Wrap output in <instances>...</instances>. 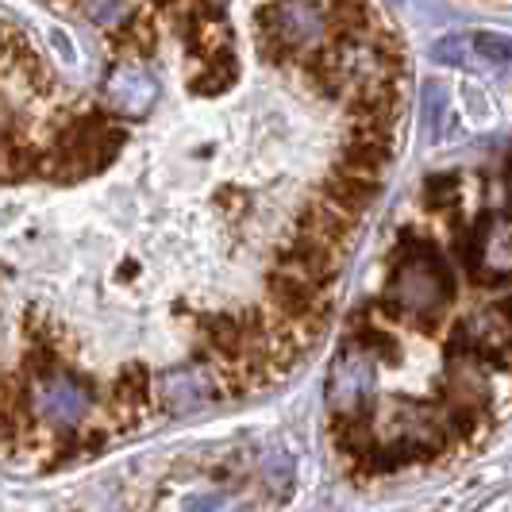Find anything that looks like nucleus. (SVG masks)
Returning a JSON list of instances; mask_svg holds the SVG:
<instances>
[{"label": "nucleus", "mask_w": 512, "mask_h": 512, "mask_svg": "<svg viewBox=\"0 0 512 512\" xmlns=\"http://www.w3.org/2000/svg\"><path fill=\"white\" fill-rule=\"evenodd\" d=\"M401 247L409 255L397 262L393 278H389V293H385V312L393 316H409L416 324H428L439 316V308L455 297V278L447 274L443 258L436 255V247L420 235L405 231Z\"/></svg>", "instance_id": "1"}, {"label": "nucleus", "mask_w": 512, "mask_h": 512, "mask_svg": "<svg viewBox=\"0 0 512 512\" xmlns=\"http://www.w3.org/2000/svg\"><path fill=\"white\" fill-rule=\"evenodd\" d=\"M255 27L301 58L324 43V8L316 0H274L255 16Z\"/></svg>", "instance_id": "2"}, {"label": "nucleus", "mask_w": 512, "mask_h": 512, "mask_svg": "<svg viewBox=\"0 0 512 512\" xmlns=\"http://www.w3.org/2000/svg\"><path fill=\"white\" fill-rule=\"evenodd\" d=\"M151 409V374L147 366L128 362L116 382L108 385V397H104V416L112 420L116 432H128L143 420V412Z\"/></svg>", "instance_id": "3"}, {"label": "nucleus", "mask_w": 512, "mask_h": 512, "mask_svg": "<svg viewBox=\"0 0 512 512\" xmlns=\"http://www.w3.org/2000/svg\"><path fill=\"white\" fill-rule=\"evenodd\" d=\"M293 235H301V239L316 243V247H328L335 255H343V251L351 247V239H355V220H351L347 212H339L335 205H328L324 197H312V201L301 208Z\"/></svg>", "instance_id": "4"}, {"label": "nucleus", "mask_w": 512, "mask_h": 512, "mask_svg": "<svg viewBox=\"0 0 512 512\" xmlns=\"http://www.w3.org/2000/svg\"><path fill=\"white\" fill-rule=\"evenodd\" d=\"M154 97H158V85H154V77L139 62L116 66L108 74V81H104V101L120 116H147Z\"/></svg>", "instance_id": "5"}, {"label": "nucleus", "mask_w": 512, "mask_h": 512, "mask_svg": "<svg viewBox=\"0 0 512 512\" xmlns=\"http://www.w3.org/2000/svg\"><path fill=\"white\" fill-rule=\"evenodd\" d=\"M35 409H39V416L47 424L66 428V424H74V420L85 416V409H89V389L81 382H74L70 374H58L51 382L35 385Z\"/></svg>", "instance_id": "6"}, {"label": "nucleus", "mask_w": 512, "mask_h": 512, "mask_svg": "<svg viewBox=\"0 0 512 512\" xmlns=\"http://www.w3.org/2000/svg\"><path fill=\"white\" fill-rule=\"evenodd\" d=\"M378 181H366V178H355V174H347L343 166H335L332 174L324 178V185H320V197L328 201V205H335L339 212H347L351 220H359L366 208L378 201Z\"/></svg>", "instance_id": "7"}, {"label": "nucleus", "mask_w": 512, "mask_h": 512, "mask_svg": "<svg viewBox=\"0 0 512 512\" xmlns=\"http://www.w3.org/2000/svg\"><path fill=\"white\" fill-rule=\"evenodd\" d=\"M208 389H216L212 382H205V374L197 370H174L162 378V405L170 412H189L208 401Z\"/></svg>", "instance_id": "8"}, {"label": "nucleus", "mask_w": 512, "mask_h": 512, "mask_svg": "<svg viewBox=\"0 0 512 512\" xmlns=\"http://www.w3.org/2000/svg\"><path fill=\"white\" fill-rule=\"evenodd\" d=\"M112 43H116V54H124L128 62H139V58H147V54L154 51V43H158V27H154L151 16L131 12L128 20L112 31Z\"/></svg>", "instance_id": "9"}, {"label": "nucleus", "mask_w": 512, "mask_h": 512, "mask_svg": "<svg viewBox=\"0 0 512 512\" xmlns=\"http://www.w3.org/2000/svg\"><path fill=\"white\" fill-rule=\"evenodd\" d=\"M235 51H224L220 58H212L208 66H201V74L189 77V93L197 97H220L235 85Z\"/></svg>", "instance_id": "10"}, {"label": "nucleus", "mask_w": 512, "mask_h": 512, "mask_svg": "<svg viewBox=\"0 0 512 512\" xmlns=\"http://www.w3.org/2000/svg\"><path fill=\"white\" fill-rule=\"evenodd\" d=\"M77 8L93 20V24H101V27H116L124 24L131 16V8H128V0H77Z\"/></svg>", "instance_id": "11"}, {"label": "nucleus", "mask_w": 512, "mask_h": 512, "mask_svg": "<svg viewBox=\"0 0 512 512\" xmlns=\"http://www.w3.org/2000/svg\"><path fill=\"white\" fill-rule=\"evenodd\" d=\"M424 197L428 208H447L459 201V174H432L424 185Z\"/></svg>", "instance_id": "12"}, {"label": "nucleus", "mask_w": 512, "mask_h": 512, "mask_svg": "<svg viewBox=\"0 0 512 512\" xmlns=\"http://www.w3.org/2000/svg\"><path fill=\"white\" fill-rule=\"evenodd\" d=\"M474 51L489 58V62H509L512 58V39L509 35H493V31H482L474 35Z\"/></svg>", "instance_id": "13"}, {"label": "nucleus", "mask_w": 512, "mask_h": 512, "mask_svg": "<svg viewBox=\"0 0 512 512\" xmlns=\"http://www.w3.org/2000/svg\"><path fill=\"white\" fill-rule=\"evenodd\" d=\"M262 470H266V482L278 489V493L293 482V459H289V455H282V451H278V455H270Z\"/></svg>", "instance_id": "14"}, {"label": "nucleus", "mask_w": 512, "mask_h": 512, "mask_svg": "<svg viewBox=\"0 0 512 512\" xmlns=\"http://www.w3.org/2000/svg\"><path fill=\"white\" fill-rule=\"evenodd\" d=\"M432 54H436V62H443V66H462V39L459 35H443Z\"/></svg>", "instance_id": "15"}]
</instances>
